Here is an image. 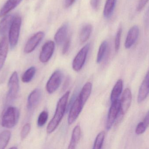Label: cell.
I'll use <instances>...</instances> for the list:
<instances>
[{
  "label": "cell",
  "instance_id": "obj_21",
  "mask_svg": "<svg viewBox=\"0 0 149 149\" xmlns=\"http://www.w3.org/2000/svg\"><path fill=\"white\" fill-rule=\"evenodd\" d=\"M123 83L121 79L117 80L111 92L110 99L112 102L118 99L122 92Z\"/></svg>",
  "mask_w": 149,
  "mask_h": 149
},
{
  "label": "cell",
  "instance_id": "obj_6",
  "mask_svg": "<svg viewBox=\"0 0 149 149\" xmlns=\"http://www.w3.org/2000/svg\"><path fill=\"white\" fill-rule=\"evenodd\" d=\"M62 78L63 74L59 70H57L52 73L46 84V91L49 94L53 93L58 89Z\"/></svg>",
  "mask_w": 149,
  "mask_h": 149
},
{
  "label": "cell",
  "instance_id": "obj_9",
  "mask_svg": "<svg viewBox=\"0 0 149 149\" xmlns=\"http://www.w3.org/2000/svg\"><path fill=\"white\" fill-rule=\"evenodd\" d=\"M55 47V43L52 41H48L44 44L39 55V60L42 63H47L49 60L53 55Z\"/></svg>",
  "mask_w": 149,
  "mask_h": 149
},
{
  "label": "cell",
  "instance_id": "obj_11",
  "mask_svg": "<svg viewBox=\"0 0 149 149\" xmlns=\"http://www.w3.org/2000/svg\"><path fill=\"white\" fill-rule=\"evenodd\" d=\"M132 102V94L131 91L127 88L123 93L121 99L120 101V113L122 115H124L127 113L130 107Z\"/></svg>",
  "mask_w": 149,
  "mask_h": 149
},
{
  "label": "cell",
  "instance_id": "obj_10",
  "mask_svg": "<svg viewBox=\"0 0 149 149\" xmlns=\"http://www.w3.org/2000/svg\"><path fill=\"white\" fill-rule=\"evenodd\" d=\"M45 34L43 31H38L33 35L26 43L24 49L26 53H30L33 52L42 40Z\"/></svg>",
  "mask_w": 149,
  "mask_h": 149
},
{
  "label": "cell",
  "instance_id": "obj_18",
  "mask_svg": "<svg viewBox=\"0 0 149 149\" xmlns=\"http://www.w3.org/2000/svg\"><path fill=\"white\" fill-rule=\"evenodd\" d=\"M81 136V129L79 125H77L74 127L72 131L71 139L69 144L68 149L75 148L80 140Z\"/></svg>",
  "mask_w": 149,
  "mask_h": 149
},
{
  "label": "cell",
  "instance_id": "obj_3",
  "mask_svg": "<svg viewBox=\"0 0 149 149\" xmlns=\"http://www.w3.org/2000/svg\"><path fill=\"white\" fill-rule=\"evenodd\" d=\"M22 22V17L19 15L15 16L10 27L9 43L11 49H14L18 43Z\"/></svg>",
  "mask_w": 149,
  "mask_h": 149
},
{
  "label": "cell",
  "instance_id": "obj_4",
  "mask_svg": "<svg viewBox=\"0 0 149 149\" xmlns=\"http://www.w3.org/2000/svg\"><path fill=\"white\" fill-rule=\"evenodd\" d=\"M8 92L7 95L8 101H12L17 97L19 89L18 74L16 71L13 73L8 84Z\"/></svg>",
  "mask_w": 149,
  "mask_h": 149
},
{
  "label": "cell",
  "instance_id": "obj_31",
  "mask_svg": "<svg viewBox=\"0 0 149 149\" xmlns=\"http://www.w3.org/2000/svg\"><path fill=\"white\" fill-rule=\"evenodd\" d=\"M147 128L145 127V125L143 124L142 122L138 123L135 132L137 134H142L146 131Z\"/></svg>",
  "mask_w": 149,
  "mask_h": 149
},
{
  "label": "cell",
  "instance_id": "obj_30",
  "mask_svg": "<svg viewBox=\"0 0 149 149\" xmlns=\"http://www.w3.org/2000/svg\"><path fill=\"white\" fill-rule=\"evenodd\" d=\"M31 125L30 123H26L22 128L21 133V137L22 139L26 138L31 130Z\"/></svg>",
  "mask_w": 149,
  "mask_h": 149
},
{
  "label": "cell",
  "instance_id": "obj_27",
  "mask_svg": "<svg viewBox=\"0 0 149 149\" xmlns=\"http://www.w3.org/2000/svg\"><path fill=\"white\" fill-rule=\"evenodd\" d=\"M105 137V133L104 131H102L100 133H99L95 138L93 149H101L103 145Z\"/></svg>",
  "mask_w": 149,
  "mask_h": 149
},
{
  "label": "cell",
  "instance_id": "obj_23",
  "mask_svg": "<svg viewBox=\"0 0 149 149\" xmlns=\"http://www.w3.org/2000/svg\"><path fill=\"white\" fill-rule=\"evenodd\" d=\"M92 31V26L90 24L84 25L81 31L80 34V41L81 43L86 42L90 36Z\"/></svg>",
  "mask_w": 149,
  "mask_h": 149
},
{
  "label": "cell",
  "instance_id": "obj_24",
  "mask_svg": "<svg viewBox=\"0 0 149 149\" xmlns=\"http://www.w3.org/2000/svg\"><path fill=\"white\" fill-rule=\"evenodd\" d=\"M11 134L9 131H3L0 134V149H5L10 140Z\"/></svg>",
  "mask_w": 149,
  "mask_h": 149
},
{
  "label": "cell",
  "instance_id": "obj_17",
  "mask_svg": "<svg viewBox=\"0 0 149 149\" xmlns=\"http://www.w3.org/2000/svg\"><path fill=\"white\" fill-rule=\"evenodd\" d=\"M68 29V24H63L58 30L56 33L55 34L54 37L55 42L58 45L62 44L66 40Z\"/></svg>",
  "mask_w": 149,
  "mask_h": 149
},
{
  "label": "cell",
  "instance_id": "obj_19",
  "mask_svg": "<svg viewBox=\"0 0 149 149\" xmlns=\"http://www.w3.org/2000/svg\"><path fill=\"white\" fill-rule=\"evenodd\" d=\"M92 84L90 82H88L84 85L81 89L78 97L79 98L83 106L85 105L89 98L92 92Z\"/></svg>",
  "mask_w": 149,
  "mask_h": 149
},
{
  "label": "cell",
  "instance_id": "obj_37",
  "mask_svg": "<svg viewBox=\"0 0 149 149\" xmlns=\"http://www.w3.org/2000/svg\"><path fill=\"white\" fill-rule=\"evenodd\" d=\"M75 0H65V6L66 8H69L71 6L74 2Z\"/></svg>",
  "mask_w": 149,
  "mask_h": 149
},
{
  "label": "cell",
  "instance_id": "obj_15",
  "mask_svg": "<svg viewBox=\"0 0 149 149\" xmlns=\"http://www.w3.org/2000/svg\"><path fill=\"white\" fill-rule=\"evenodd\" d=\"M8 50V43L6 37L2 38L0 41V71L2 68L6 60Z\"/></svg>",
  "mask_w": 149,
  "mask_h": 149
},
{
  "label": "cell",
  "instance_id": "obj_2",
  "mask_svg": "<svg viewBox=\"0 0 149 149\" xmlns=\"http://www.w3.org/2000/svg\"><path fill=\"white\" fill-rule=\"evenodd\" d=\"M19 117L20 113L17 108L9 107L3 113L2 117V126L7 128H12L17 124Z\"/></svg>",
  "mask_w": 149,
  "mask_h": 149
},
{
  "label": "cell",
  "instance_id": "obj_20",
  "mask_svg": "<svg viewBox=\"0 0 149 149\" xmlns=\"http://www.w3.org/2000/svg\"><path fill=\"white\" fill-rule=\"evenodd\" d=\"M14 17L11 15H7L4 16L0 22V35H5Z\"/></svg>",
  "mask_w": 149,
  "mask_h": 149
},
{
  "label": "cell",
  "instance_id": "obj_8",
  "mask_svg": "<svg viewBox=\"0 0 149 149\" xmlns=\"http://www.w3.org/2000/svg\"><path fill=\"white\" fill-rule=\"evenodd\" d=\"M84 106L78 96L74 101L70 109L68 118V122L69 125H72L75 122Z\"/></svg>",
  "mask_w": 149,
  "mask_h": 149
},
{
  "label": "cell",
  "instance_id": "obj_14",
  "mask_svg": "<svg viewBox=\"0 0 149 149\" xmlns=\"http://www.w3.org/2000/svg\"><path fill=\"white\" fill-rule=\"evenodd\" d=\"M41 97V91L40 89L36 88L33 90L29 95L27 102V108L31 109L36 106Z\"/></svg>",
  "mask_w": 149,
  "mask_h": 149
},
{
  "label": "cell",
  "instance_id": "obj_26",
  "mask_svg": "<svg viewBox=\"0 0 149 149\" xmlns=\"http://www.w3.org/2000/svg\"><path fill=\"white\" fill-rule=\"evenodd\" d=\"M108 45V43L106 41H104L102 42L101 44L100 45L98 53H97V59H96V62L98 64L100 63L103 59L107 52Z\"/></svg>",
  "mask_w": 149,
  "mask_h": 149
},
{
  "label": "cell",
  "instance_id": "obj_1",
  "mask_svg": "<svg viewBox=\"0 0 149 149\" xmlns=\"http://www.w3.org/2000/svg\"><path fill=\"white\" fill-rule=\"evenodd\" d=\"M70 93V91L66 92L58 101L54 116L47 127L48 134H51L54 132L60 124L66 110Z\"/></svg>",
  "mask_w": 149,
  "mask_h": 149
},
{
  "label": "cell",
  "instance_id": "obj_36",
  "mask_svg": "<svg viewBox=\"0 0 149 149\" xmlns=\"http://www.w3.org/2000/svg\"><path fill=\"white\" fill-rule=\"evenodd\" d=\"M143 124L145 125L146 127L148 128L149 126V111L148 113L147 114L146 116H145L144 120L142 121Z\"/></svg>",
  "mask_w": 149,
  "mask_h": 149
},
{
  "label": "cell",
  "instance_id": "obj_29",
  "mask_svg": "<svg viewBox=\"0 0 149 149\" xmlns=\"http://www.w3.org/2000/svg\"><path fill=\"white\" fill-rule=\"evenodd\" d=\"M122 33V28L121 26H120L117 30L116 35L115 38V49L116 52L118 51L120 49Z\"/></svg>",
  "mask_w": 149,
  "mask_h": 149
},
{
  "label": "cell",
  "instance_id": "obj_13",
  "mask_svg": "<svg viewBox=\"0 0 149 149\" xmlns=\"http://www.w3.org/2000/svg\"><path fill=\"white\" fill-rule=\"evenodd\" d=\"M149 94V70L140 87L138 92L137 101L141 103L148 97Z\"/></svg>",
  "mask_w": 149,
  "mask_h": 149
},
{
  "label": "cell",
  "instance_id": "obj_34",
  "mask_svg": "<svg viewBox=\"0 0 149 149\" xmlns=\"http://www.w3.org/2000/svg\"><path fill=\"white\" fill-rule=\"evenodd\" d=\"M100 0H91L90 4L93 8L94 9H97L99 7Z\"/></svg>",
  "mask_w": 149,
  "mask_h": 149
},
{
  "label": "cell",
  "instance_id": "obj_5",
  "mask_svg": "<svg viewBox=\"0 0 149 149\" xmlns=\"http://www.w3.org/2000/svg\"><path fill=\"white\" fill-rule=\"evenodd\" d=\"M89 44L85 45L77 53L72 62V68L75 71H79L84 66L89 49Z\"/></svg>",
  "mask_w": 149,
  "mask_h": 149
},
{
  "label": "cell",
  "instance_id": "obj_7",
  "mask_svg": "<svg viewBox=\"0 0 149 149\" xmlns=\"http://www.w3.org/2000/svg\"><path fill=\"white\" fill-rule=\"evenodd\" d=\"M120 110V101L117 99L112 102V105L109 108L107 119L106 128L109 130L112 127L116 120L117 118Z\"/></svg>",
  "mask_w": 149,
  "mask_h": 149
},
{
  "label": "cell",
  "instance_id": "obj_32",
  "mask_svg": "<svg viewBox=\"0 0 149 149\" xmlns=\"http://www.w3.org/2000/svg\"><path fill=\"white\" fill-rule=\"evenodd\" d=\"M64 42L63 47V51H62L63 54H65L70 49L71 44L70 39V38H67Z\"/></svg>",
  "mask_w": 149,
  "mask_h": 149
},
{
  "label": "cell",
  "instance_id": "obj_35",
  "mask_svg": "<svg viewBox=\"0 0 149 149\" xmlns=\"http://www.w3.org/2000/svg\"><path fill=\"white\" fill-rule=\"evenodd\" d=\"M144 22H145V26L147 27H148L149 26V7L145 15Z\"/></svg>",
  "mask_w": 149,
  "mask_h": 149
},
{
  "label": "cell",
  "instance_id": "obj_33",
  "mask_svg": "<svg viewBox=\"0 0 149 149\" xmlns=\"http://www.w3.org/2000/svg\"><path fill=\"white\" fill-rule=\"evenodd\" d=\"M149 0H140L137 7V10L141 11L146 6Z\"/></svg>",
  "mask_w": 149,
  "mask_h": 149
},
{
  "label": "cell",
  "instance_id": "obj_16",
  "mask_svg": "<svg viewBox=\"0 0 149 149\" xmlns=\"http://www.w3.org/2000/svg\"><path fill=\"white\" fill-rule=\"evenodd\" d=\"M22 0H8L0 10V17L4 16L16 8Z\"/></svg>",
  "mask_w": 149,
  "mask_h": 149
},
{
  "label": "cell",
  "instance_id": "obj_28",
  "mask_svg": "<svg viewBox=\"0 0 149 149\" xmlns=\"http://www.w3.org/2000/svg\"><path fill=\"white\" fill-rule=\"evenodd\" d=\"M48 116H49V115L47 111H42L38 116V126L40 127L44 126L47 122Z\"/></svg>",
  "mask_w": 149,
  "mask_h": 149
},
{
  "label": "cell",
  "instance_id": "obj_22",
  "mask_svg": "<svg viewBox=\"0 0 149 149\" xmlns=\"http://www.w3.org/2000/svg\"><path fill=\"white\" fill-rule=\"evenodd\" d=\"M116 1L117 0L106 1L103 10V15L104 17L108 18L112 16L116 5Z\"/></svg>",
  "mask_w": 149,
  "mask_h": 149
},
{
  "label": "cell",
  "instance_id": "obj_25",
  "mask_svg": "<svg viewBox=\"0 0 149 149\" xmlns=\"http://www.w3.org/2000/svg\"><path fill=\"white\" fill-rule=\"evenodd\" d=\"M36 68L31 66L23 74L22 77V81L24 83H29L32 80L36 73Z\"/></svg>",
  "mask_w": 149,
  "mask_h": 149
},
{
  "label": "cell",
  "instance_id": "obj_12",
  "mask_svg": "<svg viewBox=\"0 0 149 149\" xmlns=\"http://www.w3.org/2000/svg\"><path fill=\"white\" fill-rule=\"evenodd\" d=\"M139 35V27L136 25L131 27L128 32L125 40L124 44L125 48L127 49H130L137 41Z\"/></svg>",
  "mask_w": 149,
  "mask_h": 149
}]
</instances>
